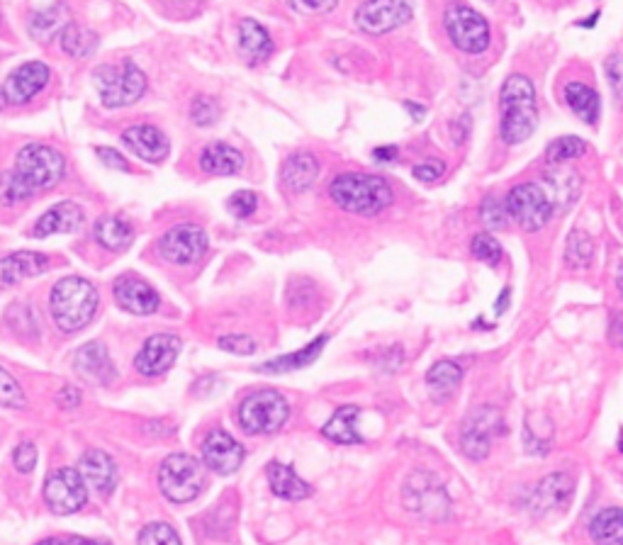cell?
<instances>
[{
  "mask_svg": "<svg viewBox=\"0 0 623 545\" xmlns=\"http://www.w3.org/2000/svg\"><path fill=\"white\" fill-rule=\"evenodd\" d=\"M181 339L176 334H154L144 341L139 348L137 358H134V368L144 378H156L171 370L176 363L178 353H181Z\"/></svg>",
  "mask_w": 623,
  "mask_h": 545,
  "instance_id": "obj_15",
  "label": "cell"
},
{
  "mask_svg": "<svg viewBox=\"0 0 623 545\" xmlns=\"http://www.w3.org/2000/svg\"><path fill=\"white\" fill-rule=\"evenodd\" d=\"M290 417V404L280 392L256 390L239 404V426L251 436L275 434Z\"/></svg>",
  "mask_w": 623,
  "mask_h": 545,
  "instance_id": "obj_6",
  "label": "cell"
},
{
  "mask_svg": "<svg viewBox=\"0 0 623 545\" xmlns=\"http://www.w3.org/2000/svg\"><path fill=\"white\" fill-rule=\"evenodd\" d=\"M139 545H183L181 536L176 533V528L164 521H154V524L144 526L139 533Z\"/></svg>",
  "mask_w": 623,
  "mask_h": 545,
  "instance_id": "obj_43",
  "label": "cell"
},
{
  "mask_svg": "<svg viewBox=\"0 0 623 545\" xmlns=\"http://www.w3.org/2000/svg\"><path fill=\"white\" fill-rule=\"evenodd\" d=\"M504 205H507L509 219L526 232H541L555 212V205L546 188L533 181L514 185L504 198Z\"/></svg>",
  "mask_w": 623,
  "mask_h": 545,
  "instance_id": "obj_9",
  "label": "cell"
},
{
  "mask_svg": "<svg viewBox=\"0 0 623 545\" xmlns=\"http://www.w3.org/2000/svg\"><path fill=\"white\" fill-rule=\"evenodd\" d=\"M95 154H98V159L103 161L108 168H112V171H122V173L132 171V166L127 164V159L117 149H110V146H98Z\"/></svg>",
  "mask_w": 623,
  "mask_h": 545,
  "instance_id": "obj_49",
  "label": "cell"
},
{
  "mask_svg": "<svg viewBox=\"0 0 623 545\" xmlns=\"http://www.w3.org/2000/svg\"><path fill=\"white\" fill-rule=\"evenodd\" d=\"M329 198L339 210L351 215L375 217L392 205V185L375 173H339L329 183Z\"/></svg>",
  "mask_w": 623,
  "mask_h": 545,
  "instance_id": "obj_2",
  "label": "cell"
},
{
  "mask_svg": "<svg viewBox=\"0 0 623 545\" xmlns=\"http://www.w3.org/2000/svg\"><path fill=\"white\" fill-rule=\"evenodd\" d=\"M266 477L273 494H278L280 499H288V502H300V499H307L312 494L310 482L302 480L290 465L275 463L273 460V463H268Z\"/></svg>",
  "mask_w": 623,
  "mask_h": 545,
  "instance_id": "obj_30",
  "label": "cell"
},
{
  "mask_svg": "<svg viewBox=\"0 0 623 545\" xmlns=\"http://www.w3.org/2000/svg\"><path fill=\"white\" fill-rule=\"evenodd\" d=\"M619 451L623 453V434H621V443H619Z\"/></svg>",
  "mask_w": 623,
  "mask_h": 545,
  "instance_id": "obj_61",
  "label": "cell"
},
{
  "mask_svg": "<svg viewBox=\"0 0 623 545\" xmlns=\"http://www.w3.org/2000/svg\"><path fill=\"white\" fill-rule=\"evenodd\" d=\"M56 402H59L64 409H71V407H76L78 402H81V395H78L74 387H64V390H61V395L56 397Z\"/></svg>",
  "mask_w": 623,
  "mask_h": 545,
  "instance_id": "obj_53",
  "label": "cell"
},
{
  "mask_svg": "<svg viewBox=\"0 0 623 545\" xmlns=\"http://www.w3.org/2000/svg\"><path fill=\"white\" fill-rule=\"evenodd\" d=\"M329 336H317V339L310 341L305 348H300V351L290 353V356H280V358H273V361L263 363L261 368L263 373H290V370H300L305 368V365L314 363L319 358V353H322V348L327 346Z\"/></svg>",
  "mask_w": 623,
  "mask_h": 545,
  "instance_id": "obj_33",
  "label": "cell"
},
{
  "mask_svg": "<svg viewBox=\"0 0 623 545\" xmlns=\"http://www.w3.org/2000/svg\"><path fill=\"white\" fill-rule=\"evenodd\" d=\"M585 154H587L585 139L565 134V137H558L555 142L548 144L546 161L550 166H563V164H568V161L580 159V156H585Z\"/></svg>",
  "mask_w": 623,
  "mask_h": 545,
  "instance_id": "obj_37",
  "label": "cell"
},
{
  "mask_svg": "<svg viewBox=\"0 0 623 545\" xmlns=\"http://www.w3.org/2000/svg\"><path fill=\"white\" fill-rule=\"evenodd\" d=\"M0 407H10V409L25 407V395H22L20 382L3 368H0Z\"/></svg>",
  "mask_w": 623,
  "mask_h": 545,
  "instance_id": "obj_44",
  "label": "cell"
},
{
  "mask_svg": "<svg viewBox=\"0 0 623 545\" xmlns=\"http://www.w3.org/2000/svg\"><path fill=\"white\" fill-rule=\"evenodd\" d=\"M15 173L30 185L32 190H52L64 181L66 159L52 144L30 142L25 144L15 156Z\"/></svg>",
  "mask_w": 623,
  "mask_h": 545,
  "instance_id": "obj_5",
  "label": "cell"
},
{
  "mask_svg": "<svg viewBox=\"0 0 623 545\" xmlns=\"http://www.w3.org/2000/svg\"><path fill=\"white\" fill-rule=\"evenodd\" d=\"M397 154H400L397 146H380V149L373 151L375 161H380V164H390V161H395Z\"/></svg>",
  "mask_w": 623,
  "mask_h": 545,
  "instance_id": "obj_54",
  "label": "cell"
},
{
  "mask_svg": "<svg viewBox=\"0 0 623 545\" xmlns=\"http://www.w3.org/2000/svg\"><path fill=\"white\" fill-rule=\"evenodd\" d=\"M49 268V256L37 251H15L0 258V288H13L22 280L42 275Z\"/></svg>",
  "mask_w": 623,
  "mask_h": 545,
  "instance_id": "obj_20",
  "label": "cell"
},
{
  "mask_svg": "<svg viewBox=\"0 0 623 545\" xmlns=\"http://www.w3.org/2000/svg\"><path fill=\"white\" fill-rule=\"evenodd\" d=\"M572 487H575V482H572V477L568 473H555L543 477L536 485V490L531 492L529 507L536 511V514H546V511H553L555 507H563V504L570 502Z\"/></svg>",
  "mask_w": 623,
  "mask_h": 545,
  "instance_id": "obj_21",
  "label": "cell"
},
{
  "mask_svg": "<svg viewBox=\"0 0 623 545\" xmlns=\"http://www.w3.org/2000/svg\"><path fill=\"white\" fill-rule=\"evenodd\" d=\"M207 232L198 224H176L171 227L164 237L159 239V254L166 258L168 263H176V266H190V263L200 261L207 254Z\"/></svg>",
  "mask_w": 623,
  "mask_h": 545,
  "instance_id": "obj_11",
  "label": "cell"
},
{
  "mask_svg": "<svg viewBox=\"0 0 623 545\" xmlns=\"http://www.w3.org/2000/svg\"><path fill=\"white\" fill-rule=\"evenodd\" d=\"M44 502L54 514H74L88 502V487L81 470L59 468L44 482Z\"/></svg>",
  "mask_w": 623,
  "mask_h": 545,
  "instance_id": "obj_10",
  "label": "cell"
},
{
  "mask_svg": "<svg viewBox=\"0 0 623 545\" xmlns=\"http://www.w3.org/2000/svg\"><path fill=\"white\" fill-rule=\"evenodd\" d=\"M35 195V190L30 188L15 171H0V205L15 207L27 202Z\"/></svg>",
  "mask_w": 623,
  "mask_h": 545,
  "instance_id": "obj_38",
  "label": "cell"
},
{
  "mask_svg": "<svg viewBox=\"0 0 623 545\" xmlns=\"http://www.w3.org/2000/svg\"><path fill=\"white\" fill-rule=\"evenodd\" d=\"M81 475H83V480L91 482L95 490L110 494L112 490H115V482H117V465L105 451L91 448V451H86L81 455Z\"/></svg>",
  "mask_w": 623,
  "mask_h": 545,
  "instance_id": "obj_25",
  "label": "cell"
},
{
  "mask_svg": "<svg viewBox=\"0 0 623 545\" xmlns=\"http://www.w3.org/2000/svg\"><path fill=\"white\" fill-rule=\"evenodd\" d=\"M217 344H220L222 351L237 353V356H251V353H256V348H258L256 341L246 334H227V336H222Z\"/></svg>",
  "mask_w": 623,
  "mask_h": 545,
  "instance_id": "obj_46",
  "label": "cell"
},
{
  "mask_svg": "<svg viewBox=\"0 0 623 545\" xmlns=\"http://www.w3.org/2000/svg\"><path fill=\"white\" fill-rule=\"evenodd\" d=\"M577 173L572 171H553V173H546V178H543L541 185L546 188V193L550 195V200H553L555 210L558 207H568L570 202L577 200V188H580V181H577Z\"/></svg>",
  "mask_w": 623,
  "mask_h": 545,
  "instance_id": "obj_36",
  "label": "cell"
},
{
  "mask_svg": "<svg viewBox=\"0 0 623 545\" xmlns=\"http://www.w3.org/2000/svg\"><path fill=\"white\" fill-rule=\"evenodd\" d=\"M122 144L144 164H164L166 156L171 154V142H168L166 132L156 125L127 127L122 132Z\"/></svg>",
  "mask_w": 623,
  "mask_h": 545,
  "instance_id": "obj_18",
  "label": "cell"
},
{
  "mask_svg": "<svg viewBox=\"0 0 623 545\" xmlns=\"http://www.w3.org/2000/svg\"><path fill=\"white\" fill-rule=\"evenodd\" d=\"M594 258V241L589 234L572 229L568 237V246H565V261L570 268H587Z\"/></svg>",
  "mask_w": 623,
  "mask_h": 545,
  "instance_id": "obj_39",
  "label": "cell"
},
{
  "mask_svg": "<svg viewBox=\"0 0 623 545\" xmlns=\"http://www.w3.org/2000/svg\"><path fill=\"white\" fill-rule=\"evenodd\" d=\"M470 254H473L477 261L487 263L490 268H497L502 263V244L492 237V234H475L473 241H470Z\"/></svg>",
  "mask_w": 623,
  "mask_h": 545,
  "instance_id": "obj_40",
  "label": "cell"
},
{
  "mask_svg": "<svg viewBox=\"0 0 623 545\" xmlns=\"http://www.w3.org/2000/svg\"><path fill=\"white\" fill-rule=\"evenodd\" d=\"M198 164L207 176H237L244 168V154L227 142H210L200 151Z\"/></svg>",
  "mask_w": 623,
  "mask_h": 545,
  "instance_id": "obj_22",
  "label": "cell"
},
{
  "mask_svg": "<svg viewBox=\"0 0 623 545\" xmlns=\"http://www.w3.org/2000/svg\"><path fill=\"white\" fill-rule=\"evenodd\" d=\"M443 173H446V166H443L441 161H422V164H417L412 168V176L422 183L439 181Z\"/></svg>",
  "mask_w": 623,
  "mask_h": 545,
  "instance_id": "obj_50",
  "label": "cell"
},
{
  "mask_svg": "<svg viewBox=\"0 0 623 545\" xmlns=\"http://www.w3.org/2000/svg\"><path fill=\"white\" fill-rule=\"evenodd\" d=\"M83 224H86L83 207H78L76 202H71V200H64V202H56L54 207H49V210L37 219L32 234H35V237L76 234V232H81Z\"/></svg>",
  "mask_w": 623,
  "mask_h": 545,
  "instance_id": "obj_19",
  "label": "cell"
},
{
  "mask_svg": "<svg viewBox=\"0 0 623 545\" xmlns=\"http://www.w3.org/2000/svg\"><path fill=\"white\" fill-rule=\"evenodd\" d=\"M358 414H361V409L353 407V404L336 409L334 417L324 424L322 434L327 436L329 441L341 443V446H356V443H363V436L358 434V429H356Z\"/></svg>",
  "mask_w": 623,
  "mask_h": 545,
  "instance_id": "obj_31",
  "label": "cell"
},
{
  "mask_svg": "<svg viewBox=\"0 0 623 545\" xmlns=\"http://www.w3.org/2000/svg\"><path fill=\"white\" fill-rule=\"evenodd\" d=\"M66 25H71L69 8H66L64 3H56L44 10H37V13H32L30 20H27V32H30L32 39L47 44L59 37Z\"/></svg>",
  "mask_w": 623,
  "mask_h": 545,
  "instance_id": "obj_26",
  "label": "cell"
},
{
  "mask_svg": "<svg viewBox=\"0 0 623 545\" xmlns=\"http://www.w3.org/2000/svg\"><path fill=\"white\" fill-rule=\"evenodd\" d=\"M460 380H463V368L456 361H448V358L431 365L429 373H426V385L439 400L451 397L458 390Z\"/></svg>",
  "mask_w": 623,
  "mask_h": 545,
  "instance_id": "obj_35",
  "label": "cell"
},
{
  "mask_svg": "<svg viewBox=\"0 0 623 545\" xmlns=\"http://www.w3.org/2000/svg\"><path fill=\"white\" fill-rule=\"evenodd\" d=\"M443 27H446V35L451 39L453 47L458 52L477 56L485 54L490 49L492 42V30L490 22L482 18L477 10L463 3H451L443 13Z\"/></svg>",
  "mask_w": 623,
  "mask_h": 545,
  "instance_id": "obj_7",
  "label": "cell"
},
{
  "mask_svg": "<svg viewBox=\"0 0 623 545\" xmlns=\"http://www.w3.org/2000/svg\"><path fill=\"white\" fill-rule=\"evenodd\" d=\"M112 297H115L117 307L125 309L129 314H137V317H149L159 309L161 300L159 292H156L144 278L127 273L120 275L112 285Z\"/></svg>",
  "mask_w": 623,
  "mask_h": 545,
  "instance_id": "obj_16",
  "label": "cell"
},
{
  "mask_svg": "<svg viewBox=\"0 0 623 545\" xmlns=\"http://www.w3.org/2000/svg\"><path fill=\"white\" fill-rule=\"evenodd\" d=\"M37 545H66V541H59V538H47V541H42Z\"/></svg>",
  "mask_w": 623,
  "mask_h": 545,
  "instance_id": "obj_59",
  "label": "cell"
},
{
  "mask_svg": "<svg viewBox=\"0 0 623 545\" xmlns=\"http://www.w3.org/2000/svg\"><path fill=\"white\" fill-rule=\"evenodd\" d=\"M609 341L616 348H623V314L614 312L611 314V322H609Z\"/></svg>",
  "mask_w": 623,
  "mask_h": 545,
  "instance_id": "obj_52",
  "label": "cell"
},
{
  "mask_svg": "<svg viewBox=\"0 0 623 545\" xmlns=\"http://www.w3.org/2000/svg\"><path fill=\"white\" fill-rule=\"evenodd\" d=\"M273 39L261 22L246 18L239 22V52L249 64H263L273 54Z\"/></svg>",
  "mask_w": 623,
  "mask_h": 545,
  "instance_id": "obj_27",
  "label": "cell"
},
{
  "mask_svg": "<svg viewBox=\"0 0 623 545\" xmlns=\"http://www.w3.org/2000/svg\"><path fill=\"white\" fill-rule=\"evenodd\" d=\"M66 545H110V543L91 541V538H69V541H66Z\"/></svg>",
  "mask_w": 623,
  "mask_h": 545,
  "instance_id": "obj_56",
  "label": "cell"
},
{
  "mask_svg": "<svg viewBox=\"0 0 623 545\" xmlns=\"http://www.w3.org/2000/svg\"><path fill=\"white\" fill-rule=\"evenodd\" d=\"M59 44L61 49H64V54L71 56V59H91V56L98 52L100 39L95 32L71 22V25H66L64 32L59 35Z\"/></svg>",
  "mask_w": 623,
  "mask_h": 545,
  "instance_id": "obj_32",
  "label": "cell"
},
{
  "mask_svg": "<svg viewBox=\"0 0 623 545\" xmlns=\"http://www.w3.org/2000/svg\"><path fill=\"white\" fill-rule=\"evenodd\" d=\"M202 460L217 475H232L244 463V446L224 429H215L202 441Z\"/></svg>",
  "mask_w": 623,
  "mask_h": 545,
  "instance_id": "obj_17",
  "label": "cell"
},
{
  "mask_svg": "<svg viewBox=\"0 0 623 545\" xmlns=\"http://www.w3.org/2000/svg\"><path fill=\"white\" fill-rule=\"evenodd\" d=\"M98 302V290L91 280L81 278V275H69V278L54 283L52 292H49V314H52L56 329L64 334H74L93 322Z\"/></svg>",
  "mask_w": 623,
  "mask_h": 545,
  "instance_id": "obj_3",
  "label": "cell"
},
{
  "mask_svg": "<svg viewBox=\"0 0 623 545\" xmlns=\"http://www.w3.org/2000/svg\"><path fill=\"white\" fill-rule=\"evenodd\" d=\"M76 370L83 375L86 380L98 382V385H110L115 380L117 370L110 361L108 348L98 341H91V344H83L76 353Z\"/></svg>",
  "mask_w": 623,
  "mask_h": 545,
  "instance_id": "obj_23",
  "label": "cell"
},
{
  "mask_svg": "<svg viewBox=\"0 0 623 545\" xmlns=\"http://www.w3.org/2000/svg\"><path fill=\"white\" fill-rule=\"evenodd\" d=\"M616 288H619L621 297H623V261L619 263V271H616Z\"/></svg>",
  "mask_w": 623,
  "mask_h": 545,
  "instance_id": "obj_58",
  "label": "cell"
},
{
  "mask_svg": "<svg viewBox=\"0 0 623 545\" xmlns=\"http://www.w3.org/2000/svg\"><path fill=\"white\" fill-rule=\"evenodd\" d=\"M480 219L487 224V227L495 229V232L507 227L509 215H507V205H504V200L495 193L485 195V200L480 202Z\"/></svg>",
  "mask_w": 623,
  "mask_h": 545,
  "instance_id": "obj_42",
  "label": "cell"
},
{
  "mask_svg": "<svg viewBox=\"0 0 623 545\" xmlns=\"http://www.w3.org/2000/svg\"><path fill=\"white\" fill-rule=\"evenodd\" d=\"M227 207L237 219H246L258 210V198H256V193H251V190H239V193H234L232 198H229Z\"/></svg>",
  "mask_w": 623,
  "mask_h": 545,
  "instance_id": "obj_45",
  "label": "cell"
},
{
  "mask_svg": "<svg viewBox=\"0 0 623 545\" xmlns=\"http://www.w3.org/2000/svg\"><path fill=\"white\" fill-rule=\"evenodd\" d=\"M538 127L536 86L524 73H512L499 93V137L507 146L524 144Z\"/></svg>",
  "mask_w": 623,
  "mask_h": 545,
  "instance_id": "obj_1",
  "label": "cell"
},
{
  "mask_svg": "<svg viewBox=\"0 0 623 545\" xmlns=\"http://www.w3.org/2000/svg\"><path fill=\"white\" fill-rule=\"evenodd\" d=\"M589 533L594 545H623V509L609 507L599 511L589 526Z\"/></svg>",
  "mask_w": 623,
  "mask_h": 545,
  "instance_id": "obj_34",
  "label": "cell"
},
{
  "mask_svg": "<svg viewBox=\"0 0 623 545\" xmlns=\"http://www.w3.org/2000/svg\"><path fill=\"white\" fill-rule=\"evenodd\" d=\"M5 105H8V103H5V98H3V91H0V108H5Z\"/></svg>",
  "mask_w": 623,
  "mask_h": 545,
  "instance_id": "obj_60",
  "label": "cell"
},
{
  "mask_svg": "<svg viewBox=\"0 0 623 545\" xmlns=\"http://www.w3.org/2000/svg\"><path fill=\"white\" fill-rule=\"evenodd\" d=\"M563 100L572 115L580 117L585 125H597L599 115H602V100H599V93L592 86L582 81H570L563 88Z\"/></svg>",
  "mask_w": 623,
  "mask_h": 545,
  "instance_id": "obj_29",
  "label": "cell"
},
{
  "mask_svg": "<svg viewBox=\"0 0 623 545\" xmlns=\"http://www.w3.org/2000/svg\"><path fill=\"white\" fill-rule=\"evenodd\" d=\"M222 108L212 95H195L193 103H190V120L198 127H212L220 120Z\"/></svg>",
  "mask_w": 623,
  "mask_h": 545,
  "instance_id": "obj_41",
  "label": "cell"
},
{
  "mask_svg": "<svg viewBox=\"0 0 623 545\" xmlns=\"http://www.w3.org/2000/svg\"><path fill=\"white\" fill-rule=\"evenodd\" d=\"M319 171L322 166L314 154H293L280 166V181L290 193H305L319 178Z\"/></svg>",
  "mask_w": 623,
  "mask_h": 545,
  "instance_id": "obj_24",
  "label": "cell"
},
{
  "mask_svg": "<svg viewBox=\"0 0 623 545\" xmlns=\"http://www.w3.org/2000/svg\"><path fill=\"white\" fill-rule=\"evenodd\" d=\"M509 297H512V290H509V288H504L502 292H499V297H497V302H495V312H497V314H504V312H507Z\"/></svg>",
  "mask_w": 623,
  "mask_h": 545,
  "instance_id": "obj_55",
  "label": "cell"
},
{
  "mask_svg": "<svg viewBox=\"0 0 623 545\" xmlns=\"http://www.w3.org/2000/svg\"><path fill=\"white\" fill-rule=\"evenodd\" d=\"M502 414L495 407H480L465 419L460 429V448L470 460H482L490 455L492 438L502 429Z\"/></svg>",
  "mask_w": 623,
  "mask_h": 545,
  "instance_id": "obj_12",
  "label": "cell"
},
{
  "mask_svg": "<svg viewBox=\"0 0 623 545\" xmlns=\"http://www.w3.org/2000/svg\"><path fill=\"white\" fill-rule=\"evenodd\" d=\"M404 108H407L409 112H412L414 120H422V115L426 112V110L422 108V105H414V103H404Z\"/></svg>",
  "mask_w": 623,
  "mask_h": 545,
  "instance_id": "obj_57",
  "label": "cell"
},
{
  "mask_svg": "<svg viewBox=\"0 0 623 545\" xmlns=\"http://www.w3.org/2000/svg\"><path fill=\"white\" fill-rule=\"evenodd\" d=\"M52 81V71L44 61H27L10 73L3 83V98L8 105H27Z\"/></svg>",
  "mask_w": 623,
  "mask_h": 545,
  "instance_id": "obj_14",
  "label": "cell"
},
{
  "mask_svg": "<svg viewBox=\"0 0 623 545\" xmlns=\"http://www.w3.org/2000/svg\"><path fill=\"white\" fill-rule=\"evenodd\" d=\"M288 3L293 5L297 13L324 15V13H329V10H334L339 0H288Z\"/></svg>",
  "mask_w": 623,
  "mask_h": 545,
  "instance_id": "obj_48",
  "label": "cell"
},
{
  "mask_svg": "<svg viewBox=\"0 0 623 545\" xmlns=\"http://www.w3.org/2000/svg\"><path fill=\"white\" fill-rule=\"evenodd\" d=\"M93 83L98 88L100 103L108 110L129 108L147 93V73L132 59H122L120 64H100L93 71Z\"/></svg>",
  "mask_w": 623,
  "mask_h": 545,
  "instance_id": "obj_4",
  "label": "cell"
},
{
  "mask_svg": "<svg viewBox=\"0 0 623 545\" xmlns=\"http://www.w3.org/2000/svg\"><path fill=\"white\" fill-rule=\"evenodd\" d=\"M0 20H3V18H0Z\"/></svg>",
  "mask_w": 623,
  "mask_h": 545,
  "instance_id": "obj_62",
  "label": "cell"
},
{
  "mask_svg": "<svg viewBox=\"0 0 623 545\" xmlns=\"http://www.w3.org/2000/svg\"><path fill=\"white\" fill-rule=\"evenodd\" d=\"M159 487L168 502L188 504L205 487V468L198 458L188 453H173L161 463Z\"/></svg>",
  "mask_w": 623,
  "mask_h": 545,
  "instance_id": "obj_8",
  "label": "cell"
},
{
  "mask_svg": "<svg viewBox=\"0 0 623 545\" xmlns=\"http://www.w3.org/2000/svg\"><path fill=\"white\" fill-rule=\"evenodd\" d=\"M93 237L103 246L105 251H112V254H120L132 246L134 241V227L132 222H127L125 217L120 215H105L95 222L93 227Z\"/></svg>",
  "mask_w": 623,
  "mask_h": 545,
  "instance_id": "obj_28",
  "label": "cell"
},
{
  "mask_svg": "<svg viewBox=\"0 0 623 545\" xmlns=\"http://www.w3.org/2000/svg\"><path fill=\"white\" fill-rule=\"evenodd\" d=\"M606 78H609V86L619 98V103H623V54L606 59Z\"/></svg>",
  "mask_w": 623,
  "mask_h": 545,
  "instance_id": "obj_47",
  "label": "cell"
},
{
  "mask_svg": "<svg viewBox=\"0 0 623 545\" xmlns=\"http://www.w3.org/2000/svg\"><path fill=\"white\" fill-rule=\"evenodd\" d=\"M13 463H15V468L22 470V473H30V470L37 465V448H35V443H22V446L15 448Z\"/></svg>",
  "mask_w": 623,
  "mask_h": 545,
  "instance_id": "obj_51",
  "label": "cell"
},
{
  "mask_svg": "<svg viewBox=\"0 0 623 545\" xmlns=\"http://www.w3.org/2000/svg\"><path fill=\"white\" fill-rule=\"evenodd\" d=\"M412 18L409 0H363L356 10V25L368 35H385Z\"/></svg>",
  "mask_w": 623,
  "mask_h": 545,
  "instance_id": "obj_13",
  "label": "cell"
}]
</instances>
